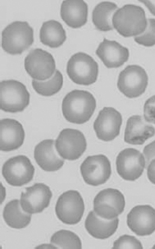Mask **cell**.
<instances>
[{"label":"cell","mask_w":155,"mask_h":249,"mask_svg":"<svg viewBox=\"0 0 155 249\" xmlns=\"http://www.w3.org/2000/svg\"><path fill=\"white\" fill-rule=\"evenodd\" d=\"M144 118L146 122L155 124V96H153L145 101Z\"/></svg>","instance_id":"30"},{"label":"cell","mask_w":155,"mask_h":249,"mask_svg":"<svg viewBox=\"0 0 155 249\" xmlns=\"http://www.w3.org/2000/svg\"><path fill=\"white\" fill-rule=\"evenodd\" d=\"M30 93L23 83L6 80L0 83V108L8 113L22 112L29 106Z\"/></svg>","instance_id":"4"},{"label":"cell","mask_w":155,"mask_h":249,"mask_svg":"<svg viewBox=\"0 0 155 249\" xmlns=\"http://www.w3.org/2000/svg\"><path fill=\"white\" fill-rule=\"evenodd\" d=\"M119 7L113 2H101L92 12V21L100 32L113 31V17Z\"/></svg>","instance_id":"25"},{"label":"cell","mask_w":155,"mask_h":249,"mask_svg":"<svg viewBox=\"0 0 155 249\" xmlns=\"http://www.w3.org/2000/svg\"><path fill=\"white\" fill-rule=\"evenodd\" d=\"M40 40L50 48H58L66 41V32L59 21L50 20L44 22L40 28Z\"/></svg>","instance_id":"24"},{"label":"cell","mask_w":155,"mask_h":249,"mask_svg":"<svg viewBox=\"0 0 155 249\" xmlns=\"http://www.w3.org/2000/svg\"><path fill=\"white\" fill-rule=\"evenodd\" d=\"M63 77L59 70H56L53 77L47 81H32V87L39 95L43 96H52L60 91L63 88Z\"/></svg>","instance_id":"26"},{"label":"cell","mask_w":155,"mask_h":249,"mask_svg":"<svg viewBox=\"0 0 155 249\" xmlns=\"http://www.w3.org/2000/svg\"><path fill=\"white\" fill-rule=\"evenodd\" d=\"M96 54L108 69L122 66L129 59L128 49L114 40L103 39L96 50Z\"/></svg>","instance_id":"18"},{"label":"cell","mask_w":155,"mask_h":249,"mask_svg":"<svg viewBox=\"0 0 155 249\" xmlns=\"http://www.w3.org/2000/svg\"><path fill=\"white\" fill-rule=\"evenodd\" d=\"M25 140V130L21 123L12 119L0 121V150L4 152L20 148Z\"/></svg>","instance_id":"17"},{"label":"cell","mask_w":155,"mask_h":249,"mask_svg":"<svg viewBox=\"0 0 155 249\" xmlns=\"http://www.w3.org/2000/svg\"><path fill=\"white\" fill-rule=\"evenodd\" d=\"M50 242L56 249H81L82 248L79 236L71 231L64 230L53 233Z\"/></svg>","instance_id":"27"},{"label":"cell","mask_w":155,"mask_h":249,"mask_svg":"<svg viewBox=\"0 0 155 249\" xmlns=\"http://www.w3.org/2000/svg\"><path fill=\"white\" fill-rule=\"evenodd\" d=\"M24 66L28 75L37 81H47L56 72L55 60L53 55L42 49L31 51L25 58Z\"/></svg>","instance_id":"9"},{"label":"cell","mask_w":155,"mask_h":249,"mask_svg":"<svg viewBox=\"0 0 155 249\" xmlns=\"http://www.w3.org/2000/svg\"><path fill=\"white\" fill-rule=\"evenodd\" d=\"M155 135V128L140 115L130 117L126 122L124 141L131 145H143Z\"/></svg>","instance_id":"20"},{"label":"cell","mask_w":155,"mask_h":249,"mask_svg":"<svg viewBox=\"0 0 155 249\" xmlns=\"http://www.w3.org/2000/svg\"><path fill=\"white\" fill-rule=\"evenodd\" d=\"M117 172L124 180L136 181L140 178L145 167V157L134 148L124 149L116 160Z\"/></svg>","instance_id":"12"},{"label":"cell","mask_w":155,"mask_h":249,"mask_svg":"<svg viewBox=\"0 0 155 249\" xmlns=\"http://www.w3.org/2000/svg\"><path fill=\"white\" fill-rule=\"evenodd\" d=\"M149 83L145 69L139 65H129L121 71L118 80V88L124 96L137 98L144 94Z\"/></svg>","instance_id":"7"},{"label":"cell","mask_w":155,"mask_h":249,"mask_svg":"<svg viewBox=\"0 0 155 249\" xmlns=\"http://www.w3.org/2000/svg\"><path fill=\"white\" fill-rule=\"evenodd\" d=\"M52 192L50 187L44 183H35L21 194V206L29 214H38L44 212L50 204Z\"/></svg>","instance_id":"15"},{"label":"cell","mask_w":155,"mask_h":249,"mask_svg":"<svg viewBox=\"0 0 155 249\" xmlns=\"http://www.w3.org/2000/svg\"><path fill=\"white\" fill-rule=\"evenodd\" d=\"M80 170L85 183L90 186H100L105 183L112 174L110 161L104 155L87 157L82 162Z\"/></svg>","instance_id":"13"},{"label":"cell","mask_w":155,"mask_h":249,"mask_svg":"<svg viewBox=\"0 0 155 249\" xmlns=\"http://www.w3.org/2000/svg\"><path fill=\"white\" fill-rule=\"evenodd\" d=\"M153 249H155V246L153 247Z\"/></svg>","instance_id":"34"},{"label":"cell","mask_w":155,"mask_h":249,"mask_svg":"<svg viewBox=\"0 0 155 249\" xmlns=\"http://www.w3.org/2000/svg\"><path fill=\"white\" fill-rule=\"evenodd\" d=\"M55 142L46 139L34 147V157L37 164L46 172H54L60 170L64 164V159L56 153Z\"/></svg>","instance_id":"19"},{"label":"cell","mask_w":155,"mask_h":249,"mask_svg":"<svg viewBox=\"0 0 155 249\" xmlns=\"http://www.w3.org/2000/svg\"><path fill=\"white\" fill-rule=\"evenodd\" d=\"M67 73L76 84L91 85L97 81L99 65L91 56L79 52L71 56L68 62Z\"/></svg>","instance_id":"5"},{"label":"cell","mask_w":155,"mask_h":249,"mask_svg":"<svg viewBox=\"0 0 155 249\" xmlns=\"http://www.w3.org/2000/svg\"><path fill=\"white\" fill-rule=\"evenodd\" d=\"M126 223L137 235H150L155 232V209L149 205L133 207L127 215Z\"/></svg>","instance_id":"16"},{"label":"cell","mask_w":155,"mask_h":249,"mask_svg":"<svg viewBox=\"0 0 155 249\" xmlns=\"http://www.w3.org/2000/svg\"><path fill=\"white\" fill-rule=\"evenodd\" d=\"M2 175L9 185L21 187L33 179L34 165L26 156L14 157L3 164Z\"/></svg>","instance_id":"11"},{"label":"cell","mask_w":155,"mask_h":249,"mask_svg":"<svg viewBox=\"0 0 155 249\" xmlns=\"http://www.w3.org/2000/svg\"><path fill=\"white\" fill-rule=\"evenodd\" d=\"M126 201L123 194L118 189L106 188L94 199V211L104 220H113L124 212Z\"/></svg>","instance_id":"10"},{"label":"cell","mask_w":155,"mask_h":249,"mask_svg":"<svg viewBox=\"0 0 155 249\" xmlns=\"http://www.w3.org/2000/svg\"><path fill=\"white\" fill-rule=\"evenodd\" d=\"M121 124L122 117L120 112L113 107H104L94 123V129L100 140L111 142L120 134Z\"/></svg>","instance_id":"14"},{"label":"cell","mask_w":155,"mask_h":249,"mask_svg":"<svg viewBox=\"0 0 155 249\" xmlns=\"http://www.w3.org/2000/svg\"><path fill=\"white\" fill-rule=\"evenodd\" d=\"M140 3H144L148 9L150 10V13L155 16V1H143L140 0Z\"/></svg>","instance_id":"33"},{"label":"cell","mask_w":155,"mask_h":249,"mask_svg":"<svg viewBox=\"0 0 155 249\" xmlns=\"http://www.w3.org/2000/svg\"><path fill=\"white\" fill-rule=\"evenodd\" d=\"M147 176L149 180L155 184V159L152 160L147 166Z\"/></svg>","instance_id":"32"},{"label":"cell","mask_w":155,"mask_h":249,"mask_svg":"<svg viewBox=\"0 0 155 249\" xmlns=\"http://www.w3.org/2000/svg\"><path fill=\"white\" fill-rule=\"evenodd\" d=\"M60 15L69 27L80 28L87 22L88 5L83 0H65L61 5Z\"/></svg>","instance_id":"21"},{"label":"cell","mask_w":155,"mask_h":249,"mask_svg":"<svg viewBox=\"0 0 155 249\" xmlns=\"http://www.w3.org/2000/svg\"><path fill=\"white\" fill-rule=\"evenodd\" d=\"M143 153L146 162V166H148L151 160L155 159V141L145 146Z\"/></svg>","instance_id":"31"},{"label":"cell","mask_w":155,"mask_h":249,"mask_svg":"<svg viewBox=\"0 0 155 249\" xmlns=\"http://www.w3.org/2000/svg\"><path fill=\"white\" fill-rule=\"evenodd\" d=\"M3 220L6 224L13 229L26 228L32 221V214L25 212L17 199L9 201L3 209Z\"/></svg>","instance_id":"23"},{"label":"cell","mask_w":155,"mask_h":249,"mask_svg":"<svg viewBox=\"0 0 155 249\" xmlns=\"http://www.w3.org/2000/svg\"><path fill=\"white\" fill-rule=\"evenodd\" d=\"M119 219L116 218L113 220H104L92 211L89 213L85 221V227L87 232L95 239H108L116 233L119 228Z\"/></svg>","instance_id":"22"},{"label":"cell","mask_w":155,"mask_h":249,"mask_svg":"<svg viewBox=\"0 0 155 249\" xmlns=\"http://www.w3.org/2000/svg\"><path fill=\"white\" fill-rule=\"evenodd\" d=\"M86 147V139L79 130H62L55 141L56 151L60 157L68 160H76L81 158Z\"/></svg>","instance_id":"8"},{"label":"cell","mask_w":155,"mask_h":249,"mask_svg":"<svg viewBox=\"0 0 155 249\" xmlns=\"http://www.w3.org/2000/svg\"><path fill=\"white\" fill-rule=\"evenodd\" d=\"M113 249H142L141 243L131 235H122L113 244Z\"/></svg>","instance_id":"29"},{"label":"cell","mask_w":155,"mask_h":249,"mask_svg":"<svg viewBox=\"0 0 155 249\" xmlns=\"http://www.w3.org/2000/svg\"><path fill=\"white\" fill-rule=\"evenodd\" d=\"M85 212L84 200L79 192L75 190L63 193L58 197L55 213L63 224L73 225L82 220Z\"/></svg>","instance_id":"6"},{"label":"cell","mask_w":155,"mask_h":249,"mask_svg":"<svg viewBox=\"0 0 155 249\" xmlns=\"http://www.w3.org/2000/svg\"><path fill=\"white\" fill-rule=\"evenodd\" d=\"M33 42L34 30L27 21H14L2 32V48L12 55L21 54Z\"/></svg>","instance_id":"3"},{"label":"cell","mask_w":155,"mask_h":249,"mask_svg":"<svg viewBox=\"0 0 155 249\" xmlns=\"http://www.w3.org/2000/svg\"><path fill=\"white\" fill-rule=\"evenodd\" d=\"M114 29L123 37H136L147 27L145 12L141 7L126 4L116 11L113 17Z\"/></svg>","instance_id":"2"},{"label":"cell","mask_w":155,"mask_h":249,"mask_svg":"<svg viewBox=\"0 0 155 249\" xmlns=\"http://www.w3.org/2000/svg\"><path fill=\"white\" fill-rule=\"evenodd\" d=\"M134 40L137 44L146 47L155 45V19H148L147 27L145 32L134 37Z\"/></svg>","instance_id":"28"},{"label":"cell","mask_w":155,"mask_h":249,"mask_svg":"<svg viewBox=\"0 0 155 249\" xmlns=\"http://www.w3.org/2000/svg\"><path fill=\"white\" fill-rule=\"evenodd\" d=\"M96 109V100L87 90H74L64 97L62 111L65 120L75 124L88 122Z\"/></svg>","instance_id":"1"}]
</instances>
